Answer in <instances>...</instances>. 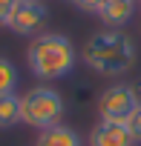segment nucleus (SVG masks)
Returning <instances> with one entry per match:
<instances>
[{"label": "nucleus", "mask_w": 141, "mask_h": 146, "mask_svg": "<svg viewBox=\"0 0 141 146\" xmlns=\"http://www.w3.org/2000/svg\"><path fill=\"white\" fill-rule=\"evenodd\" d=\"M66 3H75V0H66Z\"/></svg>", "instance_id": "14"}, {"label": "nucleus", "mask_w": 141, "mask_h": 146, "mask_svg": "<svg viewBox=\"0 0 141 146\" xmlns=\"http://www.w3.org/2000/svg\"><path fill=\"white\" fill-rule=\"evenodd\" d=\"M138 103H141V98H138L135 86H130V83H115V86H109V89L101 92V98H98V115H101V120L124 123V120L138 109Z\"/></svg>", "instance_id": "4"}, {"label": "nucleus", "mask_w": 141, "mask_h": 146, "mask_svg": "<svg viewBox=\"0 0 141 146\" xmlns=\"http://www.w3.org/2000/svg\"><path fill=\"white\" fill-rule=\"evenodd\" d=\"M124 126H127V132L132 135V140H135V143H141V103H138V109L124 120Z\"/></svg>", "instance_id": "11"}, {"label": "nucleus", "mask_w": 141, "mask_h": 146, "mask_svg": "<svg viewBox=\"0 0 141 146\" xmlns=\"http://www.w3.org/2000/svg\"><path fill=\"white\" fill-rule=\"evenodd\" d=\"M46 20H49V12L40 0H17L15 12L9 17V29L20 37H38L43 35Z\"/></svg>", "instance_id": "5"}, {"label": "nucleus", "mask_w": 141, "mask_h": 146, "mask_svg": "<svg viewBox=\"0 0 141 146\" xmlns=\"http://www.w3.org/2000/svg\"><path fill=\"white\" fill-rule=\"evenodd\" d=\"M138 3H141V0H138Z\"/></svg>", "instance_id": "15"}, {"label": "nucleus", "mask_w": 141, "mask_h": 146, "mask_svg": "<svg viewBox=\"0 0 141 146\" xmlns=\"http://www.w3.org/2000/svg\"><path fill=\"white\" fill-rule=\"evenodd\" d=\"M63 117V98L52 86H32L20 95V123L32 129H49Z\"/></svg>", "instance_id": "3"}, {"label": "nucleus", "mask_w": 141, "mask_h": 146, "mask_svg": "<svg viewBox=\"0 0 141 146\" xmlns=\"http://www.w3.org/2000/svg\"><path fill=\"white\" fill-rule=\"evenodd\" d=\"M135 54H138L135 43L121 29H104V32L92 35L81 49V60L104 78L127 75L135 66Z\"/></svg>", "instance_id": "1"}, {"label": "nucleus", "mask_w": 141, "mask_h": 146, "mask_svg": "<svg viewBox=\"0 0 141 146\" xmlns=\"http://www.w3.org/2000/svg\"><path fill=\"white\" fill-rule=\"evenodd\" d=\"M132 143L135 140L127 132V126L115 120H101L89 135V146H132Z\"/></svg>", "instance_id": "6"}, {"label": "nucleus", "mask_w": 141, "mask_h": 146, "mask_svg": "<svg viewBox=\"0 0 141 146\" xmlns=\"http://www.w3.org/2000/svg\"><path fill=\"white\" fill-rule=\"evenodd\" d=\"M20 123V95H0V129H12Z\"/></svg>", "instance_id": "9"}, {"label": "nucleus", "mask_w": 141, "mask_h": 146, "mask_svg": "<svg viewBox=\"0 0 141 146\" xmlns=\"http://www.w3.org/2000/svg\"><path fill=\"white\" fill-rule=\"evenodd\" d=\"M26 63L38 80H60L75 69L78 52L66 35H38L26 49Z\"/></svg>", "instance_id": "2"}, {"label": "nucleus", "mask_w": 141, "mask_h": 146, "mask_svg": "<svg viewBox=\"0 0 141 146\" xmlns=\"http://www.w3.org/2000/svg\"><path fill=\"white\" fill-rule=\"evenodd\" d=\"M17 86V69L12 60L0 57V95H12Z\"/></svg>", "instance_id": "10"}, {"label": "nucleus", "mask_w": 141, "mask_h": 146, "mask_svg": "<svg viewBox=\"0 0 141 146\" xmlns=\"http://www.w3.org/2000/svg\"><path fill=\"white\" fill-rule=\"evenodd\" d=\"M35 146H84V137L66 123H55L49 129H40Z\"/></svg>", "instance_id": "8"}, {"label": "nucleus", "mask_w": 141, "mask_h": 146, "mask_svg": "<svg viewBox=\"0 0 141 146\" xmlns=\"http://www.w3.org/2000/svg\"><path fill=\"white\" fill-rule=\"evenodd\" d=\"M132 12H135V0H104L101 9H98V17L109 29H121L130 23Z\"/></svg>", "instance_id": "7"}, {"label": "nucleus", "mask_w": 141, "mask_h": 146, "mask_svg": "<svg viewBox=\"0 0 141 146\" xmlns=\"http://www.w3.org/2000/svg\"><path fill=\"white\" fill-rule=\"evenodd\" d=\"M15 3H17V0H0V26H9V17L15 12Z\"/></svg>", "instance_id": "12"}, {"label": "nucleus", "mask_w": 141, "mask_h": 146, "mask_svg": "<svg viewBox=\"0 0 141 146\" xmlns=\"http://www.w3.org/2000/svg\"><path fill=\"white\" fill-rule=\"evenodd\" d=\"M101 3L104 0H75V9H81V12H89V15H98V9H101Z\"/></svg>", "instance_id": "13"}]
</instances>
